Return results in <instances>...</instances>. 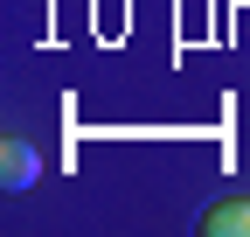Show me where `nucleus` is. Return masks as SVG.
<instances>
[{"instance_id":"nucleus-2","label":"nucleus","mask_w":250,"mask_h":237,"mask_svg":"<svg viewBox=\"0 0 250 237\" xmlns=\"http://www.w3.org/2000/svg\"><path fill=\"white\" fill-rule=\"evenodd\" d=\"M208 237H250V195H229V202H215V210L202 216Z\"/></svg>"},{"instance_id":"nucleus-1","label":"nucleus","mask_w":250,"mask_h":237,"mask_svg":"<svg viewBox=\"0 0 250 237\" xmlns=\"http://www.w3.org/2000/svg\"><path fill=\"white\" fill-rule=\"evenodd\" d=\"M35 182H42V154L7 126V133H0V189L21 195V189H35Z\"/></svg>"}]
</instances>
